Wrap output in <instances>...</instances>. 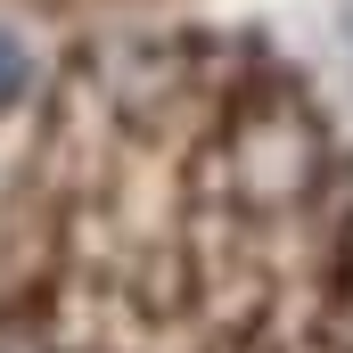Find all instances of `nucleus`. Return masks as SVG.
<instances>
[{
    "mask_svg": "<svg viewBox=\"0 0 353 353\" xmlns=\"http://www.w3.org/2000/svg\"><path fill=\"white\" fill-rule=\"evenodd\" d=\"M25 83V58H17V41H0V99Z\"/></svg>",
    "mask_w": 353,
    "mask_h": 353,
    "instance_id": "obj_1",
    "label": "nucleus"
}]
</instances>
